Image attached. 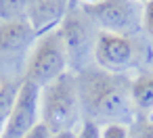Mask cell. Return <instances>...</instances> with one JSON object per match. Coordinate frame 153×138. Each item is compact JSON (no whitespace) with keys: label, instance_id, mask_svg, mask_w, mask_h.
Instances as JSON below:
<instances>
[{"label":"cell","instance_id":"obj_8","mask_svg":"<svg viewBox=\"0 0 153 138\" xmlns=\"http://www.w3.org/2000/svg\"><path fill=\"white\" fill-rule=\"evenodd\" d=\"M74 7V0H30L25 19L34 30L36 38H42L46 34L57 32Z\"/></svg>","mask_w":153,"mask_h":138},{"label":"cell","instance_id":"obj_18","mask_svg":"<svg viewBox=\"0 0 153 138\" xmlns=\"http://www.w3.org/2000/svg\"><path fill=\"white\" fill-rule=\"evenodd\" d=\"M53 138H78V136H76V130H69V132H59Z\"/></svg>","mask_w":153,"mask_h":138},{"label":"cell","instance_id":"obj_6","mask_svg":"<svg viewBox=\"0 0 153 138\" xmlns=\"http://www.w3.org/2000/svg\"><path fill=\"white\" fill-rule=\"evenodd\" d=\"M40 121V88L27 80H21L15 105L0 138H23Z\"/></svg>","mask_w":153,"mask_h":138},{"label":"cell","instance_id":"obj_21","mask_svg":"<svg viewBox=\"0 0 153 138\" xmlns=\"http://www.w3.org/2000/svg\"><path fill=\"white\" fill-rule=\"evenodd\" d=\"M74 2H76V0H74Z\"/></svg>","mask_w":153,"mask_h":138},{"label":"cell","instance_id":"obj_5","mask_svg":"<svg viewBox=\"0 0 153 138\" xmlns=\"http://www.w3.org/2000/svg\"><path fill=\"white\" fill-rule=\"evenodd\" d=\"M90 23L92 21L86 17V13L76 4L67 13L65 21L59 27L63 44H65V52H67L71 73H82L84 69H88V61L94 59L97 36L92 34Z\"/></svg>","mask_w":153,"mask_h":138},{"label":"cell","instance_id":"obj_14","mask_svg":"<svg viewBox=\"0 0 153 138\" xmlns=\"http://www.w3.org/2000/svg\"><path fill=\"white\" fill-rule=\"evenodd\" d=\"M101 138H130V125L124 123H103Z\"/></svg>","mask_w":153,"mask_h":138},{"label":"cell","instance_id":"obj_10","mask_svg":"<svg viewBox=\"0 0 153 138\" xmlns=\"http://www.w3.org/2000/svg\"><path fill=\"white\" fill-rule=\"evenodd\" d=\"M132 103L136 113H153V73H140L132 80Z\"/></svg>","mask_w":153,"mask_h":138},{"label":"cell","instance_id":"obj_12","mask_svg":"<svg viewBox=\"0 0 153 138\" xmlns=\"http://www.w3.org/2000/svg\"><path fill=\"white\" fill-rule=\"evenodd\" d=\"M30 0H0V21H27Z\"/></svg>","mask_w":153,"mask_h":138},{"label":"cell","instance_id":"obj_20","mask_svg":"<svg viewBox=\"0 0 153 138\" xmlns=\"http://www.w3.org/2000/svg\"><path fill=\"white\" fill-rule=\"evenodd\" d=\"M136 2H140V4H145V2H149V0H136Z\"/></svg>","mask_w":153,"mask_h":138},{"label":"cell","instance_id":"obj_1","mask_svg":"<svg viewBox=\"0 0 153 138\" xmlns=\"http://www.w3.org/2000/svg\"><path fill=\"white\" fill-rule=\"evenodd\" d=\"M76 77L84 119L99 125L134 123L138 113L132 103V80H128L124 73H109L90 67L76 73Z\"/></svg>","mask_w":153,"mask_h":138},{"label":"cell","instance_id":"obj_15","mask_svg":"<svg viewBox=\"0 0 153 138\" xmlns=\"http://www.w3.org/2000/svg\"><path fill=\"white\" fill-rule=\"evenodd\" d=\"M76 136L78 138H101V125L94 123V121L82 119L80 128L76 130Z\"/></svg>","mask_w":153,"mask_h":138},{"label":"cell","instance_id":"obj_7","mask_svg":"<svg viewBox=\"0 0 153 138\" xmlns=\"http://www.w3.org/2000/svg\"><path fill=\"white\" fill-rule=\"evenodd\" d=\"M134 57H136V46L130 38L107 34V32L97 34L94 61L99 69L109 71V73H124L126 69L132 67Z\"/></svg>","mask_w":153,"mask_h":138},{"label":"cell","instance_id":"obj_13","mask_svg":"<svg viewBox=\"0 0 153 138\" xmlns=\"http://www.w3.org/2000/svg\"><path fill=\"white\" fill-rule=\"evenodd\" d=\"M130 138H153V113L136 115L130 125Z\"/></svg>","mask_w":153,"mask_h":138},{"label":"cell","instance_id":"obj_17","mask_svg":"<svg viewBox=\"0 0 153 138\" xmlns=\"http://www.w3.org/2000/svg\"><path fill=\"white\" fill-rule=\"evenodd\" d=\"M53 136H55V134H53V132H51V130H48L42 121H40V123H38L34 130H30L23 138H53Z\"/></svg>","mask_w":153,"mask_h":138},{"label":"cell","instance_id":"obj_2","mask_svg":"<svg viewBox=\"0 0 153 138\" xmlns=\"http://www.w3.org/2000/svg\"><path fill=\"white\" fill-rule=\"evenodd\" d=\"M40 119L53 134L80 128L82 103L76 73L67 71L53 84L40 88Z\"/></svg>","mask_w":153,"mask_h":138},{"label":"cell","instance_id":"obj_9","mask_svg":"<svg viewBox=\"0 0 153 138\" xmlns=\"http://www.w3.org/2000/svg\"><path fill=\"white\" fill-rule=\"evenodd\" d=\"M36 34L27 21H0V61L34 48Z\"/></svg>","mask_w":153,"mask_h":138},{"label":"cell","instance_id":"obj_16","mask_svg":"<svg viewBox=\"0 0 153 138\" xmlns=\"http://www.w3.org/2000/svg\"><path fill=\"white\" fill-rule=\"evenodd\" d=\"M143 27L153 38V0H149V2L143 4Z\"/></svg>","mask_w":153,"mask_h":138},{"label":"cell","instance_id":"obj_3","mask_svg":"<svg viewBox=\"0 0 153 138\" xmlns=\"http://www.w3.org/2000/svg\"><path fill=\"white\" fill-rule=\"evenodd\" d=\"M67 71H69V61H67L61 32L57 30L36 40L30 52V59H27V65H25L23 80L32 82L38 88H44Z\"/></svg>","mask_w":153,"mask_h":138},{"label":"cell","instance_id":"obj_11","mask_svg":"<svg viewBox=\"0 0 153 138\" xmlns=\"http://www.w3.org/2000/svg\"><path fill=\"white\" fill-rule=\"evenodd\" d=\"M19 86H21V82L15 84L11 80L0 77V136H2V130H4V125L9 121V115H11V109L15 105Z\"/></svg>","mask_w":153,"mask_h":138},{"label":"cell","instance_id":"obj_19","mask_svg":"<svg viewBox=\"0 0 153 138\" xmlns=\"http://www.w3.org/2000/svg\"><path fill=\"white\" fill-rule=\"evenodd\" d=\"M99 2H105V0H76L78 7H88V4H99Z\"/></svg>","mask_w":153,"mask_h":138},{"label":"cell","instance_id":"obj_4","mask_svg":"<svg viewBox=\"0 0 153 138\" xmlns=\"http://www.w3.org/2000/svg\"><path fill=\"white\" fill-rule=\"evenodd\" d=\"M101 32L130 38L143 27V4L136 0H105L99 4L80 7Z\"/></svg>","mask_w":153,"mask_h":138}]
</instances>
